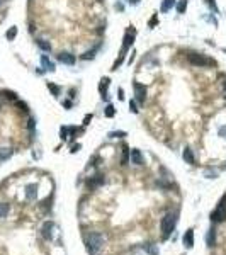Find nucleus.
<instances>
[{
  "label": "nucleus",
  "mask_w": 226,
  "mask_h": 255,
  "mask_svg": "<svg viewBox=\"0 0 226 255\" xmlns=\"http://www.w3.org/2000/svg\"><path fill=\"white\" fill-rule=\"evenodd\" d=\"M219 134H221V136H223V138H226V128L223 126V128H221V129H219Z\"/></svg>",
  "instance_id": "473e14b6"
},
{
  "label": "nucleus",
  "mask_w": 226,
  "mask_h": 255,
  "mask_svg": "<svg viewBox=\"0 0 226 255\" xmlns=\"http://www.w3.org/2000/svg\"><path fill=\"white\" fill-rule=\"evenodd\" d=\"M102 245H104V236H102L100 233H90V235L87 236V248L92 253L99 252L102 248Z\"/></svg>",
  "instance_id": "f03ea898"
},
{
  "label": "nucleus",
  "mask_w": 226,
  "mask_h": 255,
  "mask_svg": "<svg viewBox=\"0 0 226 255\" xmlns=\"http://www.w3.org/2000/svg\"><path fill=\"white\" fill-rule=\"evenodd\" d=\"M97 49H99V48H94L92 51H87V53H85V54H83V56H82V58H83V60H89V58H94V53H95V51H97Z\"/></svg>",
  "instance_id": "bb28decb"
},
{
  "label": "nucleus",
  "mask_w": 226,
  "mask_h": 255,
  "mask_svg": "<svg viewBox=\"0 0 226 255\" xmlns=\"http://www.w3.org/2000/svg\"><path fill=\"white\" fill-rule=\"evenodd\" d=\"M224 99H226V94H224Z\"/></svg>",
  "instance_id": "ea45409f"
},
{
  "label": "nucleus",
  "mask_w": 226,
  "mask_h": 255,
  "mask_svg": "<svg viewBox=\"0 0 226 255\" xmlns=\"http://www.w3.org/2000/svg\"><path fill=\"white\" fill-rule=\"evenodd\" d=\"M16 36H17V27L14 26V27H10L9 31H7V39H9V41H12Z\"/></svg>",
  "instance_id": "6ab92c4d"
},
{
  "label": "nucleus",
  "mask_w": 226,
  "mask_h": 255,
  "mask_svg": "<svg viewBox=\"0 0 226 255\" xmlns=\"http://www.w3.org/2000/svg\"><path fill=\"white\" fill-rule=\"evenodd\" d=\"M53 223H44V226H43V236H44L46 240H51L53 238Z\"/></svg>",
  "instance_id": "9b49d317"
},
{
  "label": "nucleus",
  "mask_w": 226,
  "mask_h": 255,
  "mask_svg": "<svg viewBox=\"0 0 226 255\" xmlns=\"http://www.w3.org/2000/svg\"><path fill=\"white\" fill-rule=\"evenodd\" d=\"M206 175H207V177H209V178H214V177H216V175H218V174H216V172H207V174H206Z\"/></svg>",
  "instance_id": "72a5a7b5"
},
{
  "label": "nucleus",
  "mask_w": 226,
  "mask_h": 255,
  "mask_svg": "<svg viewBox=\"0 0 226 255\" xmlns=\"http://www.w3.org/2000/svg\"><path fill=\"white\" fill-rule=\"evenodd\" d=\"M214 242H216V233H214V230H209V233H207V245L213 247Z\"/></svg>",
  "instance_id": "f3484780"
},
{
  "label": "nucleus",
  "mask_w": 226,
  "mask_h": 255,
  "mask_svg": "<svg viewBox=\"0 0 226 255\" xmlns=\"http://www.w3.org/2000/svg\"><path fill=\"white\" fill-rule=\"evenodd\" d=\"M9 211H10V206H9V204L0 202V220H2V218H5L7 214H9Z\"/></svg>",
  "instance_id": "dca6fc26"
},
{
  "label": "nucleus",
  "mask_w": 226,
  "mask_h": 255,
  "mask_svg": "<svg viewBox=\"0 0 226 255\" xmlns=\"http://www.w3.org/2000/svg\"><path fill=\"white\" fill-rule=\"evenodd\" d=\"M10 155H12V151H10V148H3V150L0 151V158H2V160H7V158H9Z\"/></svg>",
  "instance_id": "4be33fe9"
},
{
  "label": "nucleus",
  "mask_w": 226,
  "mask_h": 255,
  "mask_svg": "<svg viewBox=\"0 0 226 255\" xmlns=\"http://www.w3.org/2000/svg\"><path fill=\"white\" fill-rule=\"evenodd\" d=\"M129 107H131V111H133V112H134V114H136V112H138V109H136V104H134V102H133V100H131V102H129Z\"/></svg>",
  "instance_id": "2f4dec72"
},
{
  "label": "nucleus",
  "mask_w": 226,
  "mask_h": 255,
  "mask_svg": "<svg viewBox=\"0 0 226 255\" xmlns=\"http://www.w3.org/2000/svg\"><path fill=\"white\" fill-rule=\"evenodd\" d=\"M187 60L194 67H209V65H213V60H209V58H206L204 54H199V53H191L187 56Z\"/></svg>",
  "instance_id": "7ed1b4c3"
},
{
  "label": "nucleus",
  "mask_w": 226,
  "mask_h": 255,
  "mask_svg": "<svg viewBox=\"0 0 226 255\" xmlns=\"http://www.w3.org/2000/svg\"><path fill=\"white\" fill-rule=\"evenodd\" d=\"M224 90H226V80H224Z\"/></svg>",
  "instance_id": "58836bf2"
},
{
  "label": "nucleus",
  "mask_w": 226,
  "mask_h": 255,
  "mask_svg": "<svg viewBox=\"0 0 226 255\" xmlns=\"http://www.w3.org/2000/svg\"><path fill=\"white\" fill-rule=\"evenodd\" d=\"M224 53H226V48H224Z\"/></svg>",
  "instance_id": "79ce46f5"
},
{
  "label": "nucleus",
  "mask_w": 226,
  "mask_h": 255,
  "mask_svg": "<svg viewBox=\"0 0 226 255\" xmlns=\"http://www.w3.org/2000/svg\"><path fill=\"white\" fill-rule=\"evenodd\" d=\"M41 63H43V67H44V70L54 72V63L48 60V56H43V58H41Z\"/></svg>",
  "instance_id": "4468645a"
},
{
  "label": "nucleus",
  "mask_w": 226,
  "mask_h": 255,
  "mask_svg": "<svg viewBox=\"0 0 226 255\" xmlns=\"http://www.w3.org/2000/svg\"><path fill=\"white\" fill-rule=\"evenodd\" d=\"M133 87H134V95H136L138 102H145V99H146V87L138 82H134Z\"/></svg>",
  "instance_id": "423d86ee"
},
{
  "label": "nucleus",
  "mask_w": 226,
  "mask_h": 255,
  "mask_svg": "<svg viewBox=\"0 0 226 255\" xmlns=\"http://www.w3.org/2000/svg\"><path fill=\"white\" fill-rule=\"evenodd\" d=\"M112 116H114V107L109 104L107 107H105V118H112Z\"/></svg>",
  "instance_id": "b1692460"
},
{
  "label": "nucleus",
  "mask_w": 226,
  "mask_h": 255,
  "mask_svg": "<svg viewBox=\"0 0 226 255\" xmlns=\"http://www.w3.org/2000/svg\"><path fill=\"white\" fill-rule=\"evenodd\" d=\"M211 220L214 221V223H221V221L226 220V196L223 199H221L219 206L214 209V213L211 214Z\"/></svg>",
  "instance_id": "20e7f679"
},
{
  "label": "nucleus",
  "mask_w": 226,
  "mask_h": 255,
  "mask_svg": "<svg viewBox=\"0 0 226 255\" xmlns=\"http://www.w3.org/2000/svg\"><path fill=\"white\" fill-rule=\"evenodd\" d=\"M184 160H185L187 163H191V165H194V163H196L194 153H192L191 148H185V150H184Z\"/></svg>",
  "instance_id": "f8f14e48"
},
{
  "label": "nucleus",
  "mask_w": 226,
  "mask_h": 255,
  "mask_svg": "<svg viewBox=\"0 0 226 255\" xmlns=\"http://www.w3.org/2000/svg\"><path fill=\"white\" fill-rule=\"evenodd\" d=\"M122 150H124V153H122V165H126V163H127V160H129V158H127V156H129V150H127L126 146L122 148Z\"/></svg>",
  "instance_id": "393cba45"
},
{
  "label": "nucleus",
  "mask_w": 226,
  "mask_h": 255,
  "mask_svg": "<svg viewBox=\"0 0 226 255\" xmlns=\"http://www.w3.org/2000/svg\"><path fill=\"white\" fill-rule=\"evenodd\" d=\"M48 89L53 92V95H60V87L53 85V83H48Z\"/></svg>",
  "instance_id": "5701e85b"
},
{
  "label": "nucleus",
  "mask_w": 226,
  "mask_h": 255,
  "mask_svg": "<svg viewBox=\"0 0 226 255\" xmlns=\"http://www.w3.org/2000/svg\"><path fill=\"white\" fill-rule=\"evenodd\" d=\"M131 2H133V3H138V2H140V0H131Z\"/></svg>",
  "instance_id": "e433bc0d"
},
{
  "label": "nucleus",
  "mask_w": 226,
  "mask_h": 255,
  "mask_svg": "<svg viewBox=\"0 0 226 255\" xmlns=\"http://www.w3.org/2000/svg\"><path fill=\"white\" fill-rule=\"evenodd\" d=\"M78 150H80V145H76V146L71 148V151H73V153H75V151H78Z\"/></svg>",
  "instance_id": "c9c22d12"
},
{
  "label": "nucleus",
  "mask_w": 226,
  "mask_h": 255,
  "mask_svg": "<svg viewBox=\"0 0 226 255\" xmlns=\"http://www.w3.org/2000/svg\"><path fill=\"white\" fill-rule=\"evenodd\" d=\"M102 182H104V175H95L94 178H90L87 184H89V187H97V185H100Z\"/></svg>",
  "instance_id": "ddd939ff"
},
{
  "label": "nucleus",
  "mask_w": 226,
  "mask_h": 255,
  "mask_svg": "<svg viewBox=\"0 0 226 255\" xmlns=\"http://www.w3.org/2000/svg\"><path fill=\"white\" fill-rule=\"evenodd\" d=\"M90 121H92V114H87L83 119V124H90Z\"/></svg>",
  "instance_id": "7c9ffc66"
},
{
  "label": "nucleus",
  "mask_w": 226,
  "mask_h": 255,
  "mask_svg": "<svg viewBox=\"0 0 226 255\" xmlns=\"http://www.w3.org/2000/svg\"><path fill=\"white\" fill-rule=\"evenodd\" d=\"M5 95H7V99H10V100H16V99H17L14 92H5Z\"/></svg>",
  "instance_id": "c756f323"
},
{
  "label": "nucleus",
  "mask_w": 226,
  "mask_h": 255,
  "mask_svg": "<svg viewBox=\"0 0 226 255\" xmlns=\"http://www.w3.org/2000/svg\"><path fill=\"white\" fill-rule=\"evenodd\" d=\"M38 46L41 49H44V51H49L51 49V44H49V43H46L44 39H38Z\"/></svg>",
  "instance_id": "aec40b11"
},
{
  "label": "nucleus",
  "mask_w": 226,
  "mask_h": 255,
  "mask_svg": "<svg viewBox=\"0 0 226 255\" xmlns=\"http://www.w3.org/2000/svg\"><path fill=\"white\" fill-rule=\"evenodd\" d=\"M175 5V0H163V3H162V12H168L170 9H172V7Z\"/></svg>",
  "instance_id": "2eb2a0df"
},
{
  "label": "nucleus",
  "mask_w": 226,
  "mask_h": 255,
  "mask_svg": "<svg viewBox=\"0 0 226 255\" xmlns=\"http://www.w3.org/2000/svg\"><path fill=\"white\" fill-rule=\"evenodd\" d=\"M36 196H38V185L29 184L27 187H25V197H27L29 201H32V199H36Z\"/></svg>",
  "instance_id": "6e6552de"
},
{
  "label": "nucleus",
  "mask_w": 226,
  "mask_h": 255,
  "mask_svg": "<svg viewBox=\"0 0 226 255\" xmlns=\"http://www.w3.org/2000/svg\"><path fill=\"white\" fill-rule=\"evenodd\" d=\"M109 136L111 138H122V136H126V133L124 131H114V133H111Z\"/></svg>",
  "instance_id": "a878e982"
},
{
  "label": "nucleus",
  "mask_w": 226,
  "mask_h": 255,
  "mask_svg": "<svg viewBox=\"0 0 226 255\" xmlns=\"http://www.w3.org/2000/svg\"><path fill=\"white\" fill-rule=\"evenodd\" d=\"M19 107L22 109V111H27V107H25V104H22V102H19Z\"/></svg>",
  "instance_id": "f704fd0d"
},
{
  "label": "nucleus",
  "mask_w": 226,
  "mask_h": 255,
  "mask_svg": "<svg viewBox=\"0 0 226 255\" xmlns=\"http://www.w3.org/2000/svg\"><path fill=\"white\" fill-rule=\"evenodd\" d=\"M175 223H177V216H175V213H167L165 216L162 218V223H160V228H162V235H163V238H167V236L172 233V230L173 226H175Z\"/></svg>",
  "instance_id": "f257e3e1"
},
{
  "label": "nucleus",
  "mask_w": 226,
  "mask_h": 255,
  "mask_svg": "<svg viewBox=\"0 0 226 255\" xmlns=\"http://www.w3.org/2000/svg\"><path fill=\"white\" fill-rule=\"evenodd\" d=\"M67 133H68V128H61L60 129V134H61V140H67Z\"/></svg>",
  "instance_id": "c85d7f7f"
},
{
  "label": "nucleus",
  "mask_w": 226,
  "mask_h": 255,
  "mask_svg": "<svg viewBox=\"0 0 226 255\" xmlns=\"http://www.w3.org/2000/svg\"><path fill=\"white\" fill-rule=\"evenodd\" d=\"M109 85V78H102V83H100V92H104Z\"/></svg>",
  "instance_id": "cd10ccee"
},
{
  "label": "nucleus",
  "mask_w": 226,
  "mask_h": 255,
  "mask_svg": "<svg viewBox=\"0 0 226 255\" xmlns=\"http://www.w3.org/2000/svg\"><path fill=\"white\" fill-rule=\"evenodd\" d=\"M145 250H146L150 255H158V250H156V247H155V245H150V243H148V245H145Z\"/></svg>",
  "instance_id": "412c9836"
},
{
  "label": "nucleus",
  "mask_w": 226,
  "mask_h": 255,
  "mask_svg": "<svg viewBox=\"0 0 226 255\" xmlns=\"http://www.w3.org/2000/svg\"><path fill=\"white\" fill-rule=\"evenodd\" d=\"M184 245L187 250H191L194 247V230H187L184 235Z\"/></svg>",
  "instance_id": "0eeeda50"
},
{
  "label": "nucleus",
  "mask_w": 226,
  "mask_h": 255,
  "mask_svg": "<svg viewBox=\"0 0 226 255\" xmlns=\"http://www.w3.org/2000/svg\"><path fill=\"white\" fill-rule=\"evenodd\" d=\"M3 2H5V0H0V5H2V3H3Z\"/></svg>",
  "instance_id": "4c0bfd02"
},
{
  "label": "nucleus",
  "mask_w": 226,
  "mask_h": 255,
  "mask_svg": "<svg viewBox=\"0 0 226 255\" xmlns=\"http://www.w3.org/2000/svg\"><path fill=\"white\" fill-rule=\"evenodd\" d=\"M224 170H226V165H224Z\"/></svg>",
  "instance_id": "a19ab883"
},
{
  "label": "nucleus",
  "mask_w": 226,
  "mask_h": 255,
  "mask_svg": "<svg viewBox=\"0 0 226 255\" xmlns=\"http://www.w3.org/2000/svg\"><path fill=\"white\" fill-rule=\"evenodd\" d=\"M133 44V34L131 32H127V34L124 36V43H122V48H121V54H119V60L114 63V68L112 70H118V67L122 63V58L126 56V53H127V49H129V46Z\"/></svg>",
  "instance_id": "39448f33"
},
{
  "label": "nucleus",
  "mask_w": 226,
  "mask_h": 255,
  "mask_svg": "<svg viewBox=\"0 0 226 255\" xmlns=\"http://www.w3.org/2000/svg\"><path fill=\"white\" fill-rule=\"evenodd\" d=\"M185 9H187V0H180V2L177 3V12L178 14H184Z\"/></svg>",
  "instance_id": "a211bd4d"
},
{
  "label": "nucleus",
  "mask_w": 226,
  "mask_h": 255,
  "mask_svg": "<svg viewBox=\"0 0 226 255\" xmlns=\"http://www.w3.org/2000/svg\"><path fill=\"white\" fill-rule=\"evenodd\" d=\"M58 60L61 61V63H65V65H75V56L73 54H70V53H60V56H58Z\"/></svg>",
  "instance_id": "9d476101"
},
{
  "label": "nucleus",
  "mask_w": 226,
  "mask_h": 255,
  "mask_svg": "<svg viewBox=\"0 0 226 255\" xmlns=\"http://www.w3.org/2000/svg\"><path fill=\"white\" fill-rule=\"evenodd\" d=\"M129 155H131V163H134V165H141L143 163V155H141L140 150L134 148V150H131Z\"/></svg>",
  "instance_id": "1a4fd4ad"
}]
</instances>
